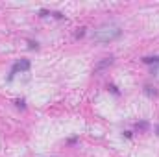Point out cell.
<instances>
[{
    "instance_id": "1",
    "label": "cell",
    "mask_w": 159,
    "mask_h": 157,
    "mask_svg": "<svg viewBox=\"0 0 159 157\" xmlns=\"http://www.w3.org/2000/svg\"><path fill=\"white\" fill-rule=\"evenodd\" d=\"M120 34H122V30H120L119 24H115V22H107V24H102L100 28L94 30V34H93V41H96V43H111V41L119 39Z\"/></svg>"
},
{
    "instance_id": "2",
    "label": "cell",
    "mask_w": 159,
    "mask_h": 157,
    "mask_svg": "<svg viewBox=\"0 0 159 157\" xmlns=\"http://www.w3.org/2000/svg\"><path fill=\"white\" fill-rule=\"evenodd\" d=\"M19 70H20V72L30 70V61H28V59H20V61H17V63L13 65V70H11V74H9V78H7V79L11 81V79H13V76H15Z\"/></svg>"
},
{
    "instance_id": "3",
    "label": "cell",
    "mask_w": 159,
    "mask_h": 157,
    "mask_svg": "<svg viewBox=\"0 0 159 157\" xmlns=\"http://www.w3.org/2000/svg\"><path fill=\"white\" fill-rule=\"evenodd\" d=\"M113 65V57H106V59H102L100 63H96L94 65V72L98 74V72H102V70H106L107 67H111Z\"/></svg>"
},
{
    "instance_id": "4",
    "label": "cell",
    "mask_w": 159,
    "mask_h": 157,
    "mask_svg": "<svg viewBox=\"0 0 159 157\" xmlns=\"http://www.w3.org/2000/svg\"><path fill=\"white\" fill-rule=\"evenodd\" d=\"M144 89H146V94H150V96H157V91H156V89H152L150 85H146Z\"/></svg>"
},
{
    "instance_id": "5",
    "label": "cell",
    "mask_w": 159,
    "mask_h": 157,
    "mask_svg": "<svg viewBox=\"0 0 159 157\" xmlns=\"http://www.w3.org/2000/svg\"><path fill=\"white\" fill-rule=\"evenodd\" d=\"M135 128L144 131V129H148V122H137V124H135Z\"/></svg>"
},
{
    "instance_id": "6",
    "label": "cell",
    "mask_w": 159,
    "mask_h": 157,
    "mask_svg": "<svg viewBox=\"0 0 159 157\" xmlns=\"http://www.w3.org/2000/svg\"><path fill=\"white\" fill-rule=\"evenodd\" d=\"M15 104H17V107H22L24 109V100H15Z\"/></svg>"
},
{
    "instance_id": "7",
    "label": "cell",
    "mask_w": 159,
    "mask_h": 157,
    "mask_svg": "<svg viewBox=\"0 0 159 157\" xmlns=\"http://www.w3.org/2000/svg\"><path fill=\"white\" fill-rule=\"evenodd\" d=\"M107 89H111V92H115V94H119V91H117V87H115V85H109Z\"/></svg>"
},
{
    "instance_id": "8",
    "label": "cell",
    "mask_w": 159,
    "mask_h": 157,
    "mask_svg": "<svg viewBox=\"0 0 159 157\" xmlns=\"http://www.w3.org/2000/svg\"><path fill=\"white\" fill-rule=\"evenodd\" d=\"M83 35H85V32H83V28H81L78 34H76V37H83Z\"/></svg>"
},
{
    "instance_id": "9",
    "label": "cell",
    "mask_w": 159,
    "mask_h": 157,
    "mask_svg": "<svg viewBox=\"0 0 159 157\" xmlns=\"http://www.w3.org/2000/svg\"><path fill=\"white\" fill-rule=\"evenodd\" d=\"M156 133H157V135H159V124H157V126H156Z\"/></svg>"
}]
</instances>
